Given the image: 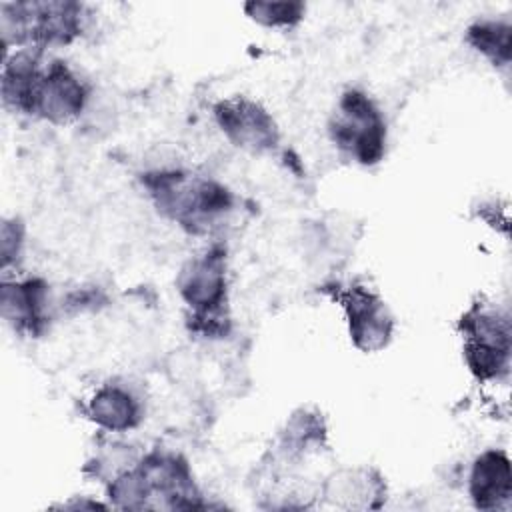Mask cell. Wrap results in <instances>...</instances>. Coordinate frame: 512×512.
Here are the masks:
<instances>
[{
    "instance_id": "6",
    "label": "cell",
    "mask_w": 512,
    "mask_h": 512,
    "mask_svg": "<svg viewBox=\"0 0 512 512\" xmlns=\"http://www.w3.org/2000/svg\"><path fill=\"white\" fill-rule=\"evenodd\" d=\"M332 142L362 166L378 164L386 152V122L374 100L356 88L346 90L330 120Z\"/></svg>"
},
{
    "instance_id": "13",
    "label": "cell",
    "mask_w": 512,
    "mask_h": 512,
    "mask_svg": "<svg viewBox=\"0 0 512 512\" xmlns=\"http://www.w3.org/2000/svg\"><path fill=\"white\" fill-rule=\"evenodd\" d=\"M510 24L500 20H480L466 30L468 44L486 56L494 66L510 64Z\"/></svg>"
},
{
    "instance_id": "10",
    "label": "cell",
    "mask_w": 512,
    "mask_h": 512,
    "mask_svg": "<svg viewBox=\"0 0 512 512\" xmlns=\"http://www.w3.org/2000/svg\"><path fill=\"white\" fill-rule=\"evenodd\" d=\"M468 492L474 506L480 510L508 508L512 498V470L504 450L490 448L474 460Z\"/></svg>"
},
{
    "instance_id": "1",
    "label": "cell",
    "mask_w": 512,
    "mask_h": 512,
    "mask_svg": "<svg viewBox=\"0 0 512 512\" xmlns=\"http://www.w3.org/2000/svg\"><path fill=\"white\" fill-rule=\"evenodd\" d=\"M42 52L20 48L6 58L2 100L22 114L66 124L84 110L88 86L64 60H44Z\"/></svg>"
},
{
    "instance_id": "15",
    "label": "cell",
    "mask_w": 512,
    "mask_h": 512,
    "mask_svg": "<svg viewBox=\"0 0 512 512\" xmlns=\"http://www.w3.org/2000/svg\"><path fill=\"white\" fill-rule=\"evenodd\" d=\"M2 264L4 268H8V264L18 258L22 242H24V228L20 224V220L12 218V220H4L2 224Z\"/></svg>"
},
{
    "instance_id": "5",
    "label": "cell",
    "mask_w": 512,
    "mask_h": 512,
    "mask_svg": "<svg viewBox=\"0 0 512 512\" xmlns=\"http://www.w3.org/2000/svg\"><path fill=\"white\" fill-rule=\"evenodd\" d=\"M0 12L4 46H66L84 28V6L78 2H4Z\"/></svg>"
},
{
    "instance_id": "2",
    "label": "cell",
    "mask_w": 512,
    "mask_h": 512,
    "mask_svg": "<svg viewBox=\"0 0 512 512\" xmlns=\"http://www.w3.org/2000/svg\"><path fill=\"white\" fill-rule=\"evenodd\" d=\"M112 506L124 510L206 508L194 484L188 462L174 452L152 450L108 486Z\"/></svg>"
},
{
    "instance_id": "11",
    "label": "cell",
    "mask_w": 512,
    "mask_h": 512,
    "mask_svg": "<svg viewBox=\"0 0 512 512\" xmlns=\"http://www.w3.org/2000/svg\"><path fill=\"white\" fill-rule=\"evenodd\" d=\"M88 418L108 432H128L142 420V402L120 384L100 386L88 402Z\"/></svg>"
},
{
    "instance_id": "12",
    "label": "cell",
    "mask_w": 512,
    "mask_h": 512,
    "mask_svg": "<svg viewBox=\"0 0 512 512\" xmlns=\"http://www.w3.org/2000/svg\"><path fill=\"white\" fill-rule=\"evenodd\" d=\"M370 496H382V482L380 478H370V472L366 470L348 472L346 478L334 476V480L328 482V498L338 506L374 508Z\"/></svg>"
},
{
    "instance_id": "7",
    "label": "cell",
    "mask_w": 512,
    "mask_h": 512,
    "mask_svg": "<svg viewBox=\"0 0 512 512\" xmlns=\"http://www.w3.org/2000/svg\"><path fill=\"white\" fill-rule=\"evenodd\" d=\"M334 300L340 302L352 344L362 352H378L392 338L394 320L384 300L362 284L336 286Z\"/></svg>"
},
{
    "instance_id": "4",
    "label": "cell",
    "mask_w": 512,
    "mask_h": 512,
    "mask_svg": "<svg viewBox=\"0 0 512 512\" xmlns=\"http://www.w3.org/2000/svg\"><path fill=\"white\" fill-rule=\"evenodd\" d=\"M176 288L190 310L188 322L194 332L210 338L228 332V280L222 246H212L188 260L176 278Z\"/></svg>"
},
{
    "instance_id": "9",
    "label": "cell",
    "mask_w": 512,
    "mask_h": 512,
    "mask_svg": "<svg viewBox=\"0 0 512 512\" xmlns=\"http://www.w3.org/2000/svg\"><path fill=\"white\" fill-rule=\"evenodd\" d=\"M2 316L16 332L40 336L48 326V284L42 278L4 280Z\"/></svg>"
},
{
    "instance_id": "14",
    "label": "cell",
    "mask_w": 512,
    "mask_h": 512,
    "mask_svg": "<svg viewBox=\"0 0 512 512\" xmlns=\"http://www.w3.org/2000/svg\"><path fill=\"white\" fill-rule=\"evenodd\" d=\"M302 2H248L244 4L246 16L268 28H292L304 16Z\"/></svg>"
},
{
    "instance_id": "8",
    "label": "cell",
    "mask_w": 512,
    "mask_h": 512,
    "mask_svg": "<svg viewBox=\"0 0 512 512\" xmlns=\"http://www.w3.org/2000/svg\"><path fill=\"white\" fill-rule=\"evenodd\" d=\"M214 118L226 138L248 152L262 154L278 146L280 134L274 118L254 100L234 96L214 106Z\"/></svg>"
},
{
    "instance_id": "3",
    "label": "cell",
    "mask_w": 512,
    "mask_h": 512,
    "mask_svg": "<svg viewBox=\"0 0 512 512\" xmlns=\"http://www.w3.org/2000/svg\"><path fill=\"white\" fill-rule=\"evenodd\" d=\"M154 206L190 234L208 232L232 210V192L212 178L186 170H156L142 174Z\"/></svg>"
}]
</instances>
